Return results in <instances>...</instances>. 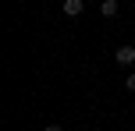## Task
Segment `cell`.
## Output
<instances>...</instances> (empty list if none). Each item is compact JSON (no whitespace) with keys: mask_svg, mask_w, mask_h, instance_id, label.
<instances>
[{"mask_svg":"<svg viewBox=\"0 0 135 131\" xmlns=\"http://www.w3.org/2000/svg\"><path fill=\"white\" fill-rule=\"evenodd\" d=\"M114 60L121 64V67H135V46H132V43H124V46H117Z\"/></svg>","mask_w":135,"mask_h":131,"instance_id":"obj_1","label":"cell"},{"mask_svg":"<svg viewBox=\"0 0 135 131\" xmlns=\"http://www.w3.org/2000/svg\"><path fill=\"white\" fill-rule=\"evenodd\" d=\"M82 11H85V0H64V14L68 18H78Z\"/></svg>","mask_w":135,"mask_h":131,"instance_id":"obj_2","label":"cell"},{"mask_svg":"<svg viewBox=\"0 0 135 131\" xmlns=\"http://www.w3.org/2000/svg\"><path fill=\"white\" fill-rule=\"evenodd\" d=\"M100 14L103 18H114L117 14V0H100Z\"/></svg>","mask_w":135,"mask_h":131,"instance_id":"obj_3","label":"cell"},{"mask_svg":"<svg viewBox=\"0 0 135 131\" xmlns=\"http://www.w3.org/2000/svg\"><path fill=\"white\" fill-rule=\"evenodd\" d=\"M124 89H128V92H135V71H132L128 78H124Z\"/></svg>","mask_w":135,"mask_h":131,"instance_id":"obj_4","label":"cell"},{"mask_svg":"<svg viewBox=\"0 0 135 131\" xmlns=\"http://www.w3.org/2000/svg\"><path fill=\"white\" fill-rule=\"evenodd\" d=\"M43 131H64L61 124H46V128H43Z\"/></svg>","mask_w":135,"mask_h":131,"instance_id":"obj_5","label":"cell"}]
</instances>
